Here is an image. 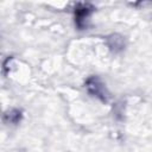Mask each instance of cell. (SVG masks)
<instances>
[{"mask_svg":"<svg viewBox=\"0 0 152 152\" xmlns=\"http://www.w3.org/2000/svg\"><path fill=\"white\" fill-rule=\"evenodd\" d=\"M86 88L88 93L95 97H97L102 102H107L109 100V94L106 89L104 83L101 81L100 77L97 76H90L86 81Z\"/></svg>","mask_w":152,"mask_h":152,"instance_id":"cell-1","label":"cell"},{"mask_svg":"<svg viewBox=\"0 0 152 152\" xmlns=\"http://www.w3.org/2000/svg\"><path fill=\"white\" fill-rule=\"evenodd\" d=\"M94 6L88 2H78L75 6V23L80 28L86 26V20L93 13Z\"/></svg>","mask_w":152,"mask_h":152,"instance_id":"cell-2","label":"cell"},{"mask_svg":"<svg viewBox=\"0 0 152 152\" xmlns=\"http://www.w3.org/2000/svg\"><path fill=\"white\" fill-rule=\"evenodd\" d=\"M107 44L110 48V50H113L114 52H119L124 49L125 43H124V38L119 34H110L107 37Z\"/></svg>","mask_w":152,"mask_h":152,"instance_id":"cell-3","label":"cell"},{"mask_svg":"<svg viewBox=\"0 0 152 152\" xmlns=\"http://www.w3.org/2000/svg\"><path fill=\"white\" fill-rule=\"evenodd\" d=\"M4 120L7 124H14L15 125L21 120V112L19 109H11V110L5 113Z\"/></svg>","mask_w":152,"mask_h":152,"instance_id":"cell-4","label":"cell"}]
</instances>
